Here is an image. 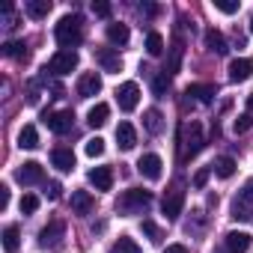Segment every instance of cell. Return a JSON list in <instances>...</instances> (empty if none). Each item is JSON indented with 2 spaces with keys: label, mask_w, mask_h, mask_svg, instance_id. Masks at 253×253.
<instances>
[{
  "label": "cell",
  "mask_w": 253,
  "mask_h": 253,
  "mask_svg": "<svg viewBox=\"0 0 253 253\" xmlns=\"http://www.w3.org/2000/svg\"><path fill=\"white\" fill-rule=\"evenodd\" d=\"M54 39L60 48L66 51H75L81 42H84V27H81V18L78 15H63L54 27Z\"/></svg>",
  "instance_id": "cell-1"
},
{
  "label": "cell",
  "mask_w": 253,
  "mask_h": 253,
  "mask_svg": "<svg viewBox=\"0 0 253 253\" xmlns=\"http://www.w3.org/2000/svg\"><path fill=\"white\" fill-rule=\"evenodd\" d=\"M203 149V125L200 122H185L179 131V161H191Z\"/></svg>",
  "instance_id": "cell-2"
},
{
  "label": "cell",
  "mask_w": 253,
  "mask_h": 253,
  "mask_svg": "<svg viewBox=\"0 0 253 253\" xmlns=\"http://www.w3.org/2000/svg\"><path fill=\"white\" fill-rule=\"evenodd\" d=\"M152 206V194L143 191V188H128V191H122L119 200H116V211L119 214H140Z\"/></svg>",
  "instance_id": "cell-3"
},
{
  "label": "cell",
  "mask_w": 253,
  "mask_h": 253,
  "mask_svg": "<svg viewBox=\"0 0 253 253\" xmlns=\"http://www.w3.org/2000/svg\"><path fill=\"white\" fill-rule=\"evenodd\" d=\"M229 217L232 220H250L253 217V179H247L244 188L235 194L232 209H229Z\"/></svg>",
  "instance_id": "cell-4"
},
{
  "label": "cell",
  "mask_w": 253,
  "mask_h": 253,
  "mask_svg": "<svg viewBox=\"0 0 253 253\" xmlns=\"http://www.w3.org/2000/svg\"><path fill=\"white\" fill-rule=\"evenodd\" d=\"M75 69H78V54L60 48V51L48 60V69H45V72H51V75H69V72H75Z\"/></svg>",
  "instance_id": "cell-5"
},
{
  "label": "cell",
  "mask_w": 253,
  "mask_h": 253,
  "mask_svg": "<svg viewBox=\"0 0 253 253\" xmlns=\"http://www.w3.org/2000/svg\"><path fill=\"white\" fill-rule=\"evenodd\" d=\"M182 206H185V188H182V185H173V188L164 194L161 211L167 214V220H176V217L182 214Z\"/></svg>",
  "instance_id": "cell-6"
},
{
  "label": "cell",
  "mask_w": 253,
  "mask_h": 253,
  "mask_svg": "<svg viewBox=\"0 0 253 253\" xmlns=\"http://www.w3.org/2000/svg\"><path fill=\"white\" fill-rule=\"evenodd\" d=\"M116 101H119V110L131 113V110L140 104V86H137L134 81H125V84L116 89Z\"/></svg>",
  "instance_id": "cell-7"
},
{
  "label": "cell",
  "mask_w": 253,
  "mask_h": 253,
  "mask_svg": "<svg viewBox=\"0 0 253 253\" xmlns=\"http://www.w3.org/2000/svg\"><path fill=\"white\" fill-rule=\"evenodd\" d=\"M45 125H48L54 134H66V131H72V125H75V113H72V110L45 113Z\"/></svg>",
  "instance_id": "cell-8"
},
{
  "label": "cell",
  "mask_w": 253,
  "mask_h": 253,
  "mask_svg": "<svg viewBox=\"0 0 253 253\" xmlns=\"http://www.w3.org/2000/svg\"><path fill=\"white\" fill-rule=\"evenodd\" d=\"M15 182H21V185H39V182H45V167L39 161H27V164H21L15 170Z\"/></svg>",
  "instance_id": "cell-9"
},
{
  "label": "cell",
  "mask_w": 253,
  "mask_h": 253,
  "mask_svg": "<svg viewBox=\"0 0 253 253\" xmlns=\"http://www.w3.org/2000/svg\"><path fill=\"white\" fill-rule=\"evenodd\" d=\"M98 92H101V75L98 72H84L78 78V95L81 98H92Z\"/></svg>",
  "instance_id": "cell-10"
},
{
  "label": "cell",
  "mask_w": 253,
  "mask_h": 253,
  "mask_svg": "<svg viewBox=\"0 0 253 253\" xmlns=\"http://www.w3.org/2000/svg\"><path fill=\"white\" fill-rule=\"evenodd\" d=\"M63 232H66V226H63L60 220H51V223L39 232V244H42V247H48V250H57V247L63 244V241H60V238H63Z\"/></svg>",
  "instance_id": "cell-11"
},
{
  "label": "cell",
  "mask_w": 253,
  "mask_h": 253,
  "mask_svg": "<svg viewBox=\"0 0 253 253\" xmlns=\"http://www.w3.org/2000/svg\"><path fill=\"white\" fill-rule=\"evenodd\" d=\"M137 170H140V176H146V179H152V182H158L161 179V173H164V161L158 158V155H143L140 161H137Z\"/></svg>",
  "instance_id": "cell-12"
},
{
  "label": "cell",
  "mask_w": 253,
  "mask_h": 253,
  "mask_svg": "<svg viewBox=\"0 0 253 253\" xmlns=\"http://www.w3.org/2000/svg\"><path fill=\"white\" fill-rule=\"evenodd\" d=\"M223 247H226V253H247L250 250V235L232 229V232L223 235Z\"/></svg>",
  "instance_id": "cell-13"
},
{
  "label": "cell",
  "mask_w": 253,
  "mask_h": 253,
  "mask_svg": "<svg viewBox=\"0 0 253 253\" xmlns=\"http://www.w3.org/2000/svg\"><path fill=\"white\" fill-rule=\"evenodd\" d=\"M116 140H119V149L122 152H128L137 146V131H134V125L131 122H119L116 125Z\"/></svg>",
  "instance_id": "cell-14"
},
{
  "label": "cell",
  "mask_w": 253,
  "mask_h": 253,
  "mask_svg": "<svg viewBox=\"0 0 253 253\" xmlns=\"http://www.w3.org/2000/svg\"><path fill=\"white\" fill-rule=\"evenodd\" d=\"M86 179H89V185H95V191H110L113 188V170L110 167H92Z\"/></svg>",
  "instance_id": "cell-15"
},
{
  "label": "cell",
  "mask_w": 253,
  "mask_h": 253,
  "mask_svg": "<svg viewBox=\"0 0 253 253\" xmlns=\"http://www.w3.org/2000/svg\"><path fill=\"white\" fill-rule=\"evenodd\" d=\"M182 57H185V42H182V36H176V39H173V45H170V63H167V69H164V75H167V78H173V75L179 72Z\"/></svg>",
  "instance_id": "cell-16"
},
{
  "label": "cell",
  "mask_w": 253,
  "mask_h": 253,
  "mask_svg": "<svg viewBox=\"0 0 253 253\" xmlns=\"http://www.w3.org/2000/svg\"><path fill=\"white\" fill-rule=\"evenodd\" d=\"M250 75H253V60L238 57V60H232V63H229V81L241 84V81H247Z\"/></svg>",
  "instance_id": "cell-17"
},
{
  "label": "cell",
  "mask_w": 253,
  "mask_h": 253,
  "mask_svg": "<svg viewBox=\"0 0 253 253\" xmlns=\"http://www.w3.org/2000/svg\"><path fill=\"white\" fill-rule=\"evenodd\" d=\"M51 164H54L57 170H63V173H72V170H75V152L66 149V146H57V149L51 152Z\"/></svg>",
  "instance_id": "cell-18"
},
{
  "label": "cell",
  "mask_w": 253,
  "mask_h": 253,
  "mask_svg": "<svg viewBox=\"0 0 253 253\" xmlns=\"http://www.w3.org/2000/svg\"><path fill=\"white\" fill-rule=\"evenodd\" d=\"M95 63H98L104 72H119V69H122L119 54H116V51H110V48H98V51H95Z\"/></svg>",
  "instance_id": "cell-19"
},
{
  "label": "cell",
  "mask_w": 253,
  "mask_h": 253,
  "mask_svg": "<svg viewBox=\"0 0 253 253\" xmlns=\"http://www.w3.org/2000/svg\"><path fill=\"white\" fill-rule=\"evenodd\" d=\"M185 95L197 98L200 104H211V101H214V95H217V89H214L211 84H191V86L185 89Z\"/></svg>",
  "instance_id": "cell-20"
},
{
  "label": "cell",
  "mask_w": 253,
  "mask_h": 253,
  "mask_svg": "<svg viewBox=\"0 0 253 253\" xmlns=\"http://www.w3.org/2000/svg\"><path fill=\"white\" fill-rule=\"evenodd\" d=\"M203 39H206V48H209V51H214V54H226V51H229L226 36H223L220 30H214V27H211V30H206V36H203Z\"/></svg>",
  "instance_id": "cell-21"
},
{
  "label": "cell",
  "mask_w": 253,
  "mask_h": 253,
  "mask_svg": "<svg viewBox=\"0 0 253 253\" xmlns=\"http://www.w3.org/2000/svg\"><path fill=\"white\" fill-rule=\"evenodd\" d=\"M128 27L125 24H107V42L110 45H116V48H122V45H128Z\"/></svg>",
  "instance_id": "cell-22"
},
{
  "label": "cell",
  "mask_w": 253,
  "mask_h": 253,
  "mask_svg": "<svg viewBox=\"0 0 253 253\" xmlns=\"http://www.w3.org/2000/svg\"><path fill=\"white\" fill-rule=\"evenodd\" d=\"M24 12L30 15V18H48V12H51V0H27L24 3Z\"/></svg>",
  "instance_id": "cell-23"
},
{
  "label": "cell",
  "mask_w": 253,
  "mask_h": 253,
  "mask_svg": "<svg viewBox=\"0 0 253 253\" xmlns=\"http://www.w3.org/2000/svg\"><path fill=\"white\" fill-rule=\"evenodd\" d=\"M107 116H110V107H107L104 101H98V104H95V107L86 113V122L92 125V128H101V125L107 122Z\"/></svg>",
  "instance_id": "cell-24"
},
{
  "label": "cell",
  "mask_w": 253,
  "mask_h": 253,
  "mask_svg": "<svg viewBox=\"0 0 253 253\" xmlns=\"http://www.w3.org/2000/svg\"><path fill=\"white\" fill-rule=\"evenodd\" d=\"M18 247H21V229L12 223V226L3 229V250H6V253H15Z\"/></svg>",
  "instance_id": "cell-25"
},
{
  "label": "cell",
  "mask_w": 253,
  "mask_h": 253,
  "mask_svg": "<svg viewBox=\"0 0 253 253\" xmlns=\"http://www.w3.org/2000/svg\"><path fill=\"white\" fill-rule=\"evenodd\" d=\"M107 253H143V250H140V244H137L134 238L122 235V238H116V241L110 244V250H107Z\"/></svg>",
  "instance_id": "cell-26"
},
{
  "label": "cell",
  "mask_w": 253,
  "mask_h": 253,
  "mask_svg": "<svg viewBox=\"0 0 253 253\" xmlns=\"http://www.w3.org/2000/svg\"><path fill=\"white\" fill-rule=\"evenodd\" d=\"M18 146H21V149H36V146H39V131H36V125H24V128H21Z\"/></svg>",
  "instance_id": "cell-27"
},
{
  "label": "cell",
  "mask_w": 253,
  "mask_h": 253,
  "mask_svg": "<svg viewBox=\"0 0 253 253\" xmlns=\"http://www.w3.org/2000/svg\"><path fill=\"white\" fill-rule=\"evenodd\" d=\"M72 209H75L78 214H86V211L92 209V194H89V191H75V194H72Z\"/></svg>",
  "instance_id": "cell-28"
},
{
  "label": "cell",
  "mask_w": 253,
  "mask_h": 253,
  "mask_svg": "<svg viewBox=\"0 0 253 253\" xmlns=\"http://www.w3.org/2000/svg\"><path fill=\"white\" fill-rule=\"evenodd\" d=\"M143 122H146V131L149 134H161V128H164V116H161V110H146V116H143Z\"/></svg>",
  "instance_id": "cell-29"
},
{
  "label": "cell",
  "mask_w": 253,
  "mask_h": 253,
  "mask_svg": "<svg viewBox=\"0 0 253 253\" xmlns=\"http://www.w3.org/2000/svg\"><path fill=\"white\" fill-rule=\"evenodd\" d=\"M3 54H6L9 60H18V63H24V60L30 57V51H27L24 42H6V45H3Z\"/></svg>",
  "instance_id": "cell-30"
},
{
  "label": "cell",
  "mask_w": 253,
  "mask_h": 253,
  "mask_svg": "<svg viewBox=\"0 0 253 253\" xmlns=\"http://www.w3.org/2000/svg\"><path fill=\"white\" fill-rule=\"evenodd\" d=\"M211 170H214L220 179H229V176L235 173V158H229V155H220V158L211 164Z\"/></svg>",
  "instance_id": "cell-31"
},
{
  "label": "cell",
  "mask_w": 253,
  "mask_h": 253,
  "mask_svg": "<svg viewBox=\"0 0 253 253\" xmlns=\"http://www.w3.org/2000/svg\"><path fill=\"white\" fill-rule=\"evenodd\" d=\"M146 51H149L152 57H161V54H164V36H161V33H149V36H146Z\"/></svg>",
  "instance_id": "cell-32"
},
{
  "label": "cell",
  "mask_w": 253,
  "mask_h": 253,
  "mask_svg": "<svg viewBox=\"0 0 253 253\" xmlns=\"http://www.w3.org/2000/svg\"><path fill=\"white\" fill-rule=\"evenodd\" d=\"M232 128H235V134H244V131H250V128H253V113H241V116H235Z\"/></svg>",
  "instance_id": "cell-33"
},
{
  "label": "cell",
  "mask_w": 253,
  "mask_h": 253,
  "mask_svg": "<svg viewBox=\"0 0 253 253\" xmlns=\"http://www.w3.org/2000/svg\"><path fill=\"white\" fill-rule=\"evenodd\" d=\"M18 209H21V214H33V211L39 209V197H36V194H24L21 203H18Z\"/></svg>",
  "instance_id": "cell-34"
},
{
  "label": "cell",
  "mask_w": 253,
  "mask_h": 253,
  "mask_svg": "<svg viewBox=\"0 0 253 253\" xmlns=\"http://www.w3.org/2000/svg\"><path fill=\"white\" fill-rule=\"evenodd\" d=\"M86 155H89V158L104 155V140H101V137H89V140H86Z\"/></svg>",
  "instance_id": "cell-35"
},
{
  "label": "cell",
  "mask_w": 253,
  "mask_h": 253,
  "mask_svg": "<svg viewBox=\"0 0 253 253\" xmlns=\"http://www.w3.org/2000/svg\"><path fill=\"white\" fill-rule=\"evenodd\" d=\"M214 9L223 12V15H235L238 12V3H235V0H214Z\"/></svg>",
  "instance_id": "cell-36"
},
{
  "label": "cell",
  "mask_w": 253,
  "mask_h": 253,
  "mask_svg": "<svg viewBox=\"0 0 253 253\" xmlns=\"http://www.w3.org/2000/svg\"><path fill=\"white\" fill-rule=\"evenodd\" d=\"M167 86H170V78L161 72V75H155V81H152V89H155V95H164L167 92Z\"/></svg>",
  "instance_id": "cell-37"
},
{
  "label": "cell",
  "mask_w": 253,
  "mask_h": 253,
  "mask_svg": "<svg viewBox=\"0 0 253 253\" xmlns=\"http://www.w3.org/2000/svg\"><path fill=\"white\" fill-rule=\"evenodd\" d=\"M143 232L149 235V241H152V244H158V241L164 238V235H161V229H158V226H155L152 220H143Z\"/></svg>",
  "instance_id": "cell-38"
},
{
  "label": "cell",
  "mask_w": 253,
  "mask_h": 253,
  "mask_svg": "<svg viewBox=\"0 0 253 253\" xmlns=\"http://www.w3.org/2000/svg\"><path fill=\"white\" fill-rule=\"evenodd\" d=\"M3 27H6V30H15V27H18V15H15L12 6L3 9Z\"/></svg>",
  "instance_id": "cell-39"
},
{
  "label": "cell",
  "mask_w": 253,
  "mask_h": 253,
  "mask_svg": "<svg viewBox=\"0 0 253 253\" xmlns=\"http://www.w3.org/2000/svg\"><path fill=\"white\" fill-rule=\"evenodd\" d=\"M92 12L98 18H110V3H104V0H92Z\"/></svg>",
  "instance_id": "cell-40"
},
{
  "label": "cell",
  "mask_w": 253,
  "mask_h": 253,
  "mask_svg": "<svg viewBox=\"0 0 253 253\" xmlns=\"http://www.w3.org/2000/svg\"><path fill=\"white\" fill-rule=\"evenodd\" d=\"M60 191H63L60 182H48V188H45V194H48L51 200H60Z\"/></svg>",
  "instance_id": "cell-41"
},
{
  "label": "cell",
  "mask_w": 253,
  "mask_h": 253,
  "mask_svg": "<svg viewBox=\"0 0 253 253\" xmlns=\"http://www.w3.org/2000/svg\"><path fill=\"white\" fill-rule=\"evenodd\" d=\"M206 182H209V170H200V173L194 176V185H197V188H206Z\"/></svg>",
  "instance_id": "cell-42"
},
{
  "label": "cell",
  "mask_w": 253,
  "mask_h": 253,
  "mask_svg": "<svg viewBox=\"0 0 253 253\" xmlns=\"http://www.w3.org/2000/svg\"><path fill=\"white\" fill-rule=\"evenodd\" d=\"M9 206V188L3 185V188H0V209H6Z\"/></svg>",
  "instance_id": "cell-43"
},
{
  "label": "cell",
  "mask_w": 253,
  "mask_h": 253,
  "mask_svg": "<svg viewBox=\"0 0 253 253\" xmlns=\"http://www.w3.org/2000/svg\"><path fill=\"white\" fill-rule=\"evenodd\" d=\"M140 12H143V15H158V6H152V3H140Z\"/></svg>",
  "instance_id": "cell-44"
},
{
  "label": "cell",
  "mask_w": 253,
  "mask_h": 253,
  "mask_svg": "<svg viewBox=\"0 0 253 253\" xmlns=\"http://www.w3.org/2000/svg\"><path fill=\"white\" fill-rule=\"evenodd\" d=\"M164 253H188V247H185V244H170Z\"/></svg>",
  "instance_id": "cell-45"
},
{
  "label": "cell",
  "mask_w": 253,
  "mask_h": 253,
  "mask_svg": "<svg viewBox=\"0 0 253 253\" xmlns=\"http://www.w3.org/2000/svg\"><path fill=\"white\" fill-rule=\"evenodd\" d=\"M247 113H253V92L247 95Z\"/></svg>",
  "instance_id": "cell-46"
},
{
  "label": "cell",
  "mask_w": 253,
  "mask_h": 253,
  "mask_svg": "<svg viewBox=\"0 0 253 253\" xmlns=\"http://www.w3.org/2000/svg\"><path fill=\"white\" fill-rule=\"evenodd\" d=\"M250 33H253V15H250Z\"/></svg>",
  "instance_id": "cell-47"
}]
</instances>
